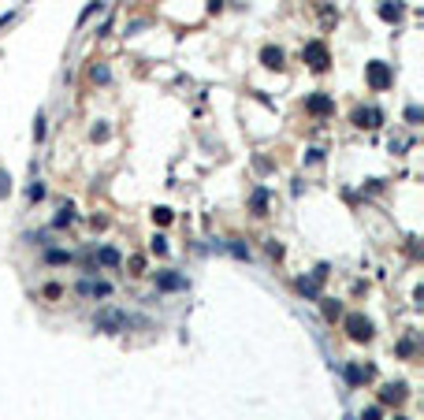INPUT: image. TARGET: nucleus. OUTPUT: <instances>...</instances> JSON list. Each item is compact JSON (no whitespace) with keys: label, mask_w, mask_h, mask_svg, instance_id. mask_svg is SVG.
Instances as JSON below:
<instances>
[{"label":"nucleus","mask_w":424,"mask_h":420,"mask_svg":"<svg viewBox=\"0 0 424 420\" xmlns=\"http://www.w3.org/2000/svg\"><path fill=\"white\" fill-rule=\"evenodd\" d=\"M264 67H283V52L279 49H264Z\"/></svg>","instance_id":"obj_7"},{"label":"nucleus","mask_w":424,"mask_h":420,"mask_svg":"<svg viewBox=\"0 0 424 420\" xmlns=\"http://www.w3.org/2000/svg\"><path fill=\"white\" fill-rule=\"evenodd\" d=\"M63 223H71V209H63V212L56 216V227H63Z\"/></svg>","instance_id":"obj_12"},{"label":"nucleus","mask_w":424,"mask_h":420,"mask_svg":"<svg viewBox=\"0 0 424 420\" xmlns=\"http://www.w3.org/2000/svg\"><path fill=\"white\" fill-rule=\"evenodd\" d=\"M346 328H350V335H354L357 342H365V338H372V324H368L365 316H350V320H346Z\"/></svg>","instance_id":"obj_2"},{"label":"nucleus","mask_w":424,"mask_h":420,"mask_svg":"<svg viewBox=\"0 0 424 420\" xmlns=\"http://www.w3.org/2000/svg\"><path fill=\"white\" fill-rule=\"evenodd\" d=\"M11 23V11H8V15H0V26H8Z\"/></svg>","instance_id":"obj_16"},{"label":"nucleus","mask_w":424,"mask_h":420,"mask_svg":"<svg viewBox=\"0 0 424 420\" xmlns=\"http://www.w3.org/2000/svg\"><path fill=\"white\" fill-rule=\"evenodd\" d=\"M253 209H257V212L264 209V190H257V193H253Z\"/></svg>","instance_id":"obj_13"},{"label":"nucleus","mask_w":424,"mask_h":420,"mask_svg":"<svg viewBox=\"0 0 424 420\" xmlns=\"http://www.w3.org/2000/svg\"><path fill=\"white\" fill-rule=\"evenodd\" d=\"M368 82H372L376 90H387V86H391V71L383 67V63H372V67H368Z\"/></svg>","instance_id":"obj_3"},{"label":"nucleus","mask_w":424,"mask_h":420,"mask_svg":"<svg viewBox=\"0 0 424 420\" xmlns=\"http://www.w3.org/2000/svg\"><path fill=\"white\" fill-rule=\"evenodd\" d=\"M78 294H90V298H108L112 286L108 283H93V279H86V283H78Z\"/></svg>","instance_id":"obj_4"},{"label":"nucleus","mask_w":424,"mask_h":420,"mask_svg":"<svg viewBox=\"0 0 424 420\" xmlns=\"http://www.w3.org/2000/svg\"><path fill=\"white\" fill-rule=\"evenodd\" d=\"M309 60H313V67L316 71H324V67H328V52H324V45H309Z\"/></svg>","instance_id":"obj_6"},{"label":"nucleus","mask_w":424,"mask_h":420,"mask_svg":"<svg viewBox=\"0 0 424 420\" xmlns=\"http://www.w3.org/2000/svg\"><path fill=\"white\" fill-rule=\"evenodd\" d=\"M97 257H101V264H108V268H116V264H119V253L116 249H101Z\"/></svg>","instance_id":"obj_9"},{"label":"nucleus","mask_w":424,"mask_h":420,"mask_svg":"<svg viewBox=\"0 0 424 420\" xmlns=\"http://www.w3.org/2000/svg\"><path fill=\"white\" fill-rule=\"evenodd\" d=\"M34 138H45V119L37 116V123H34Z\"/></svg>","instance_id":"obj_14"},{"label":"nucleus","mask_w":424,"mask_h":420,"mask_svg":"<svg viewBox=\"0 0 424 420\" xmlns=\"http://www.w3.org/2000/svg\"><path fill=\"white\" fill-rule=\"evenodd\" d=\"M309 108H313V112H328L331 101H328V97H313V101H309Z\"/></svg>","instance_id":"obj_10"},{"label":"nucleus","mask_w":424,"mask_h":420,"mask_svg":"<svg viewBox=\"0 0 424 420\" xmlns=\"http://www.w3.org/2000/svg\"><path fill=\"white\" fill-rule=\"evenodd\" d=\"M93 324H97V331H119V328H127V316H123V312H116V309H104Z\"/></svg>","instance_id":"obj_1"},{"label":"nucleus","mask_w":424,"mask_h":420,"mask_svg":"<svg viewBox=\"0 0 424 420\" xmlns=\"http://www.w3.org/2000/svg\"><path fill=\"white\" fill-rule=\"evenodd\" d=\"M156 286H160V290H182L186 279H182V275H171V271H160V275H156Z\"/></svg>","instance_id":"obj_5"},{"label":"nucleus","mask_w":424,"mask_h":420,"mask_svg":"<svg viewBox=\"0 0 424 420\" xmlns=\"http://www.w3.org/2000/svg\"><path fill=\"white\" fill-rule=\"evenodd\" d=\"M357 126H376V119H380V116H376V112H357Z\"/></svg>","instance_id":"obj_8"},{"label":"nucleus","mask_w":424,"mask_h":420,"mask_svg":"<svg viewBox=\"0 0 424 420\" xmlns=\"http://www.w3.org/2000/svg\"><path fill=\"white\" fill-rule=\"evenodd\" d=\"M4 182H8V175H4V171H0V197H4V193H8V186H4Z\"/></svg>","instance_id":"obj_15"},{"label":"nucleus","mask_w":424,"mask_h":420,"mask_svg":"<svg viewBox=\"0 0 424 420\" xmlns=\"http://www.w3.org/2000/svg\"><path fill=\"white\" fill-rule=\"evenodd\" d=\"M227 249H231V253H235V257H249V249H246V245H238V242H231V245H227Z\"/></svg>","instance_id":"obj_11"}]
</instances>
